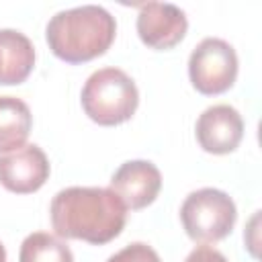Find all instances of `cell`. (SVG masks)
Segmentation results:
<instances>
[{
	"instance_id": "cell-12",
	"label": "cell",
	"mask_w": 262,
	"mask_h": 262,
	"mask_svg": "<svg viewBox=\"0 0 262 262\" xmlns=\"http://www.w3.org/2000/svg\"><path fill=\"white\" fill-rule=\"evenodd\" d=\"M18 262H74V254L57 235L35 231L23 239Z\"/></svg>"
},
{
	"instance_id": "cell-3",
	"label": "cell",
	"mask_w": 262,
	"mask_h": 262,
	"mask_svg": "<svg viewBox=\"0 0 262 262\" xmlns=\"http://www.w3.org/2000/svg\"><path fill=\"white\" fill-rule=\"evenodd\" d=\"M80 100L88 119L102 127H113L135 115L139 90L123 70L100 68L88 76Z\"/></svg>"
},
{
	"instance_id": "cell-13",
	"label": "cell",
	"mask_w": 262,
	"mask_h": 262,
	"mask_svg": "<svg viewBox=\"0 0 262 262\" xmlns=\"http://www.w3.org/2000/svg\"><path fill=\"white\" fill-rule=\"evenodd\" d=\"M106 262H160V256L151 246L143 242H133L113 254Z\"/></svg>"
},
{
	"instance_id": "cell-2",
	"label": "cell",
	"mask_w": 262,
	"mask_h": 262,
	"mask_svg": "<svg viewBox=\"0 0 262 262\" xmlns=\"http://www.w3.org/2000/svg\"><path fill=\"white\" fill-rule=\"evenodd\" d=\"M115 35V16L98 4L59 10L49 18L45 29L49 49L68 63H84L106 53Z\"/></svg>"
},
{
	"instance_id": "cell-8",
	"label": "cell",
	"mask_w": 262,
	"mask_h": 262,
	"mask_svg": "<svg viewBox=\"0 0 262 262\" xmlns=\"http://www.w3.org/2000/svg\"><path fill=\"white\" fill-rule=\"evenodd\" d=\"M194 133L205 151L215 156L231 154L244 137V119L229 104H213L199 115Z\"/></svg>"
},
{
	"instance_id": "cell-5",
	"label": "cell",
	"mask_w": 262,
	"mask_h": 262,
	"mask_svg": "<svg viewBox=\"0 0 262 262\" xmlns=\"http://www.w3.org/2000/svg\"><path fill=\"white\" fill-rule=\"evenodd\" d=\"M188 78L201 94L227 92L237 78L235 49L219 37H205L188 57Z\"/></svg>"
},
{
	"instance_id": "cell-1",
	"label": "cell",
	"mask_w": 262,
	"mask_h": 262,
	"mask_svg": "<svg viewBox=\"0 0 262 262\" xmlns=\"http://www.w3.org/2000/svg\"><path fill=\"white\" fill-rule=\"evenodd\" d=\"M49 217L57 237L102 246L123 231L127 207L111 188L70 186L53 196Z\"/></svg>"
},
{
	"instance_id": "cell-9",
	"label": "cell",
	"mask_w": 262,
	"mask_h": 262,
	"mask_svg": "<svg viewBox=\"0 0 262 262\" xmlns=\"http://www.w3.org/2000/svg\"><path fill=\"white\" fill-rule=\"evenodd\" d=\"M162 188V174L147 160H129L119 166L111 178V190L131 211L151 205Z\"/></svg>"
},
{
	"instance_id": "cell-15",
	"label": "cell",
	"mask_w": 262,
	"mask_h": 262,
	"mask_svg": "<svg viewBox=\"0 0 262 262\" xmlns=\"http://www.w3.org/2000/svg\"><path fill=\"white\" fill-rule=\"evenodd\" d=\"M0 262H6V250L2 244H0Z\"/></svg>"
},
{
	"instance_id": "cell-10",
	"label": "cell",
	"mask_w": 262,
	"mask_h": 262,
	"mask_svg": "<svg viewBox=\"0 0 262 262\" xmlns=\"http://www.w3.org/2000/svg\"><path fill=\"white\" fill-rule=\"evenodd\" d=\"M35 66V47L27 35L0 29V84H23Z\"/></svg>"
},
{
	"instance_id": "cell-11",
	"label": "cell",
	"mask_w": 262,
	"mask_h": 262,
	"mask_svg": "<svg viewBox=\"0 0 262 262\" xmlns=\"http://www.w3.org/2000/svg\"><path fill=\"white\" fill-rule=\"evenodd\" d=\"M33 127V115L25 100L0 96V151H12L25 145Z\"/></svg>"
},
{
	"instance_id": "cell-14",
	"label": "cell",
	"mask_w": 262,
	"mask_h": 262,
	"mask_svg": "<svg viewBox=\"0 0 262 262\" xmlns=\"http://www.w3.org/2000/svg\"><path fill=\"white\" fill-rule=\"evenodd\" d=\"M184 262H227V258L211 246H199L186 256Z\"/></svg>"
},
{
	"instance_id": "cell-6",
	"label": "cell",
	"mask_w": 262,
	"mask_h": 262,
	"mask_svg": "<svg viewBox=\"0 0 262 262\" xmlns=\"http://www.w3.org/2000/svg\"><path fill=\"white\" fill-rule=\"evenodd\" d=\"M49 178V160L45 151L35 145H20L12 151L0 154V184L16 194L39 190Z\"/></svg>"
},
{
	"instance_id": "cell-7",
	"label": "cell",
	"mask_w": 262,
	"mask_h": 262,
	"mask_svg": "<svg viewBox=\"0 0 262 262\" xmlns=\"http://www.w3.org/2000/svg\"><path fill=\"white\" fill-rule=\"evenodd\" d=\"M188 29V20L182 8L170 2L141 4L137 14V35L141 43L151 49H170L178 45Z\"/></svg>"
},
{
	"instance_id": "cell-4",
	"label": "cell",
	"mask_w": 262,
	"mask_h": 262,
	"mask_svg": "<svg viewBox=\"0 0 262 262\" xmlns=\"http://www.w3.org/2000/svg\"><path fill=\"white\" fill-rule=\"evenodd\" d=\"M237 219L233 199L219 188L192 190L182 207L180 221L186 235L199 244H215L231 233Z\"/></svg>"
}]
</instances>
